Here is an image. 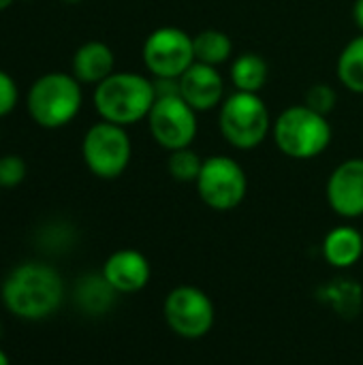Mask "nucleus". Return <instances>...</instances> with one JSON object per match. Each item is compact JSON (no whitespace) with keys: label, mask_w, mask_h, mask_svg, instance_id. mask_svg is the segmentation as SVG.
I'll return each instance as SVG.
<instances>
[{"label":"nucleus","mask_w":363,"mask_h":365,"mask_svg":"<svg viewBox=\"0 0 363 365\" xmlns=\"http://www.w3.org/2000/svg\"><path fill=\"white\" fill-rule=\"evenodd\" d=\"M62 293V280L56 269L43 263H26L4 280L2 302L15 317L39 321L58 310Z\"/></svg>","instance_id":"nucleus-1"},{"label":"nucleus","mask_w":363,"mask_h":365,"mask_svg":"<svg viewBox=\"0 0 363 365\" xmlns=\"http://www.w3.org/2000/svg\"><path fill=\"white\" fill-rule=\"evenodd\" d=\"M92 101L101 120L126 128L148 120V113L156 101V90L154 81L141 73L116 71L94 86Z\"/></svg>","instance_id":"nucleus-2"},{"label":"nucleus","mask_w":363,"mask_h":365,"mask_svg":"<svg viewBox=\"0 0 363 365\" xmlns=\"http://www.w3.org/2000/svg\"><path fill=\"white\" fill-rule=\"evenodd\" d=\"M272 137L276 148L293 160L321 156L334 137L327 115L312 111L308 105H291L274 120Z\"/></svg>","instance_id":"nucleus-3"},{"label":"nucleus","mask_w":363,"mask_h":365,"mask_svg":"<svg viewBox=\"0 0 363 365\" xmlns=\"http://www.w3.org/2000/svg\"><path fill=\"white\" fill-rule=\"evenodd\" d=\"M83 105L81 81L73 73H45L28 90L26 107L41 128H62L71 124Z\"/></svg>","instance_id":"nucleus-4"},{"label":"nucleus","mask_w":363,"mask_h":365,"mask_svg":"<svg viewBox=\"0 0 363 365\" xmlns=\"http://www.w3.org/2000/svg\"><path fill=\"white\" fill-rule=\"evenodd\" d=\"M272 115L265 101L255 92H233L218 107L223 139L235 150H255L272 133Z\"/></svg>","instance_id":"nucleus-5"},{"label":"nucleus","mask_w":363,"mask_h":365,"mask_svg":"<svg viewBox=\"0 0 363 365\" xmlns=\"http://www.w3.org/2000/svg\"><path fill=\"white\" fill-rule=\"evenodd\" d=\"M81 156L92 175L101 180H116L131 165L133 143L124 126L101 120L86 130Z\"/></svg>","instance_id":"nucleus-6"},{"label":"nucleus","mask_w":363,"mask_h":365,"mask_svg":"<svg viewBox=\"0 0 363 365\" xmlns=\"http://www.w3.org/2000/svg\"><path fill=\"white\" fill-rule=\"evenodd\" d=\"M199 199L216 210V212H231L246 199L248 192V178L244 167L225 154H214L203 158L201 173L195 182Z\"/></svg>","instance_id":"nucleus-7"},{"label":"nucleus","mask_w":363,"mask_h":365,"mask_svg":"<svg viewBox=\"0 0 363 365\" xmlns=\"http://www.w3.org/2000/svg\"><path fill=\"white\" fill-rule=\"evenodd\" d=\"M152 79H180L195 60L193 36L178 26H160L148 34L141 49Z\"/></svg>","instance_id":"nucleus-8"},{"label":"nucleus","mask_w":363,"mask_h":365,"mask_svg":"<svg viewBox=\"0 0 363 365\" xmlns=\"http://www.w3.org/2000/svg\"><path fill=\"white\" fill-rule=\"evenodd\" d=\"M163 314L169 329L184 340L205 338L216 321V310L210 295L190 284L175 287L165 297Z\"/></svg>","instance_id":"nucleus-9"},{"label":"nucleus","mask_w":363,"mask_h":365,"mask_svg":"<svg viewBox=\"0 0 363 365\" xmlns=\"http://www.w3.org/2000/svg\"><path fill=\"white\" fill-rule=\"evenodd\" d=\"M148 128L152 139L167 152L190 148L199 130L197 111L180 94L160 96L148 113Z\"/></svg>","instance_id":"nucleus-10"},{"label":"nucleus","mask_w":363,"mask_h":365,"mask_svg":"<svg viewBox=\"0 0 363 365\" xmlns=\"http://www.w3.org/2000/svg\"><path fill=\"white\" fill-rule=\"evenodd\" d=\"M327 203L340 218L363 216V158H349L340 163L325 186Z\"/></svg>","instance_id":"nucleus-11"},{"label":"nucleus","mask_w":363,"mask_h":365,"mask_svg":"<svg viewBox=\"0 0 363 365\" xmlns=\"http://www.w3.org/2000/svg\"><path fill=\"white\" fill-rule=\"evenodd\" d=\"M180 96L199 113L210 111L223 105L225 96V77L218 66L203 62H193L190 68L178 79Z\"/></svg>","instance_id":"nucleus-12"},{"label":"nucleus","mask_w":363,"mask_h":365,"mask_svg":"<svg viewBox=\"0 0 363 365\" xmlns=\"http://www.w3.org/2000/svg\"><path fill=\"white\" fill-rule=\"evenodd\" d=\"M103 276L116 293H137L148 287L152 269L148 259L139 250L124 248L113 252L105 261Z\"/></svg>","instance_id":"nucleus-13"},{"label":"nucleus","mask_w":363,"mask_h":365,"mask_svg":"<svg viewBox=\"0 0 363 365\" xmlns=\"http://www.w3.org/2000/svg\"><path fill=\"white\" fill-rule=\"evenodd\" d=\"M71 73L77 81L98 86L103 79L116 73L113 49L103 41H86L79 45L71 60Z\"/></svg>","instance_id":"nucleus-14"},{"label":"nucleus","mask_w":363,"mask_h":365,"mask_svg":"<svg viewBox=\"0 0 363 365\" xmlns=\"http://www.w3.org/2000/svg\"><path fill=\"white\" fill-rule=\"evenodd\" d=\"M363 255V235L351 225L332 229L323 240V257L338 269L353 267Z\"/></svg>","instance_id":"nucleus-15"},{"label":"nucleus","mask_w":363,"mask_h":365,"mask_svg":"<svg viewBox=\"0 0 363 365\" xmlns=\"http://www.w3.org/2000/svg\"><path fill=\"white\" fill-rule=\"evenodd\" d=\"M270 77V68L263 56L255 51H242L233 58L229 68V79L237 92H255L259 94Z\"/></svg>","instance_id":"nucleus-16"},{"label":"nucleus","mask_w":363,"mask_h":365,"mask_svg":"<svg viewBox=\"0 0 363 365\" xmlns=\"http://www.w3.org/2000/svg\"><path fill=\"white\" fill-rule=\"evenodd\" d=\"M193 45H195V60L210 66H220L229 62L233 56L231 36L216 28H208L193 34Z\"/></svg>","instance_id":"nucleus-17"},{"label":"nucleus","mask_w":363,"mask_h":365,"mask_svg":"<svg viewBox=\"0 0 363 365\" xmlns=\"http://www.w3.org/2000/svg\"><path fill=\"white\" fill-rule=\"evenodd\" d=\"M336 75L347 90L363 94V32L342 47L336 62Z\"/></svg>","instance_id":"nucleus-18"},{"label":"nucleus","mask_w":363,"mask_h":365,"mask_svg":"<svg viewBox=\"0 0 363 365\" xmlns=\"http://www.w3.org/2000/svg\"><path fill=\"white\" fill-rule=\"evenodd\" d=\"M77 304L90 312V314H101L105 310H109V306L116 299V291L113 287L105 280V276H86L79 284H77Z\"/></svg>","instance_id":"nucleus-19"},{"label":"nucleus","mask_w":363,"mask_h":365,"mask_svg":"<svg viewBox=\"0 0 363 365\" xmlns=\"http://www.w3.org/2000/svg\"><path fill=\"white\" fill-rule=\"evenodd\" d=\"M201 167H203V158L193 148H182V150L169 152L167 171L175 182H182V184L193 182L195 184L201 173Z\"/></svg>","instance_id":"nucleus-20"},{"label":"nucleus","mask_w":363,"mask_h":365,"mask_svg":"<svg viewBox=\"0 0 363 365\" xmlns=\"http://www.w3.org/2000/svg\"><path fill=\"white\" fill-rule=\"evenodd\" d=\"M336 103H338V92L329 83L310 86V90L306 92V98H304V105H308L312 111H317L321 115H329L336 109Z\"/></svg>","instance_id":"nucleus-21"},{"label":"nucleus","mask_w":363,"mask_h":365,"mask_svg":"<svg viewBox=\"0 0 363 365\" xmlns=\"http://www.w3.org/2000/svg\"><path fill=\"white\" fill-rule=\"evenodd\" d=\"M28 165L17 154L0 156V188H15L26 180Z\"/></svg>","instance_id":"nucleus-22"},{"label":"nucleus","mask_w":363,"mask_h":365,"mask_svg":"<svg viewBox=\"0 0 363 365\" xmlns=\"http://www.w3.org/2000/svg\"><path fill=\"white\" fill-rule=\"evenodd\" d=\"M19 103V90L15 79L0 68V118L9 115Z\"/></svg>","instance_id":"nucleus-23"},{"label":"nucleus","mask_w":363,"mask_h":365,"mask_svg":"<svg viewBox=\"0 0 363 365\" xmlns=\"http://www.w3.org/2000/svg\"><path fill=\"white\" fill-rule=\"evenodd\" d=\"M353 21L359 28V32H363V0H355L353 4Z\"/></svg>","instance_id":"nucleus-24"},{"label":"nucleus","mask_w":363,"mask_h":365,"mask_svg":"<svg viewBox=\"0 0 363 365\" xmlns=\"http://www.w3.org/2000/svg\"><path fill=\"white\" fill-rule=\"evenodd\" d=\"M13 2H15V0H0V11H6Z\"/></svg>","instance_id":"nucleus-25"},{"label":"nucleus","mask_w":363,"mask_h":365,"mask_svg":"<svg viewBox=\"0 0 363 365\" xmlns=\"http://www.w3.org/2000/svg\"><path fill=\"white\" fill-rule=\"evenodd\" d=\"M0 365H11V361H9V357L0 351Z\"/></svg>","instance_id":"nucleus-26"},{"label":"nucleus","mask_w":363,"mask_h":365,"mask_svg":"<svg viewBox=\"0 0 363 365\" xmlns=\"http://www.w3.org/2000/svg\"><path fill=\"white\" fill-rule=\"evenodd\" d=\"M62 2H66V4H79L81 0H62Z\"/></svg>","instance_id":"nucleus-27"},{"label":"nucleus","mask_w":363,"mask_h":365,"mask_svg":"<svg viewBox=\"0 0 363 365\" xmlns=\"http://www.w3.org/2000/svg\"><path fill=\"white\" fill-rule=\"evenodd\" d=\"M0 338H2V325H0Z\"/></svg>","instance_id":"nucleus-28"},{"label":"nucleus","mask_w":363,"mask_h":365,"mask_svg":"<svg viewBox=\"0 0 363 365\" xmlns=\"http://www.w3.org/2000/svg\"><path fill=\"white\" fill-rule=\"evenodd\" d=\"M26 2H28V0H26Z\"/></svg>","instance_id":"nucleus-29"},{"label":"nucleus","mask_w":363,"mask_h":365,"mask_svg":"<svg viewBox=\"0 0 363 365\" xmlns=\"http://www.w3.org/2000/svg\"><path fill=\"white\" fill-rule=\"evenodd\" d=\"M0 190H2V188H0Z\"/></svg>","instance_id":"nucleus-30"}]
</instances>
